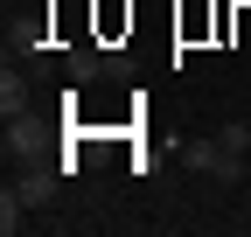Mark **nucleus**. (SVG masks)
<instances>
[{"instance_id": "nucleus-1", "label": "nucleus", "mask_w": 251, "mask_h": 237, "mask_svg": "<svg viewBox=\"0 0 251 237\" xmlns=\"http://www.w3.org/2000/svg\"><path fill=\"white\" fill-rule=\"evenodd\" d=\"M14 195L28 202V210H42V202H56V167H28L21 182H14Z\"/></svg>"}, {"instance_id": "nucleus-2", "label": "nucleus", "mask_w": 251, "mask_h": 237, "mask_svg": "<svg viewBox=\"0 0 251 237\" xmlns=\"http://www.w3.org/2000/svg\"><path fill=\"white\" fill-rule=\"evenodd\" d=\"M216 161H224V140H216V133L181 146V167H196V174H216Z\"/></svg>"}, {"instance_id": "nucleus-3", "label": "nucleus", "mask_w": 251, "mask_h": 237, "mask_svg": "<svg viewBox=\"0 0 251 237\" xmlns=\"http://www.w3.org/2000/svg\"><path fill=\"white\" fill-rule=\"evenodd\" d=\"M0 112H7V118H21V112H28V84H21L14 70L0 77Z\"/></svg>"}, {"instance_id": "nucleus-4", "label": "nucleus", "mask_w": 251, "mask_h": 237, "mask_svg": "<svg viewBox=\"0 0 251 237\" xmlns=\"http://www.w3.org/2000/svg\"><path fill=\"white\" fill-rule=\"evenodd\" d=\"M35 146H42V133L21 126V118H7V161H14V154H35Z\"/></svg>"}, {"instance_id": "nucleus-5", "label": "nucleus", "mask_w": 251, "mask_h": 237, "mask_svg": "<svg viewBox=\"0 0 251 237\" xmlns=\"http://www.w3.org/2000/svg\"><path fill=\"white\" fill-rule=\"evenodd\" d=\"M21 223H28V202H21V195H14V182H7V195H0V230L14 237Z\"/></svg>"}, {"instance_id": "nucleus-6", "label": "nucleus", "mask_w": 251, "mask_h": 237, "mask_svg": "<svg viewBox=\"0 0 251 237\" xmlns=\"http://www.w3.org/2000/svg\"><path fill=\"white\" fill-rule=\"evenodd\" d=\"M105 70V56H91V49H70V84H84V77H98Z\"/></svg>"}, {"instance_id": "nucleus-7", "label": "nucleus", "mask_w": 251, "mask_h": 237, "mask_svg": "<svg viewBox=\"0 0 251 237\" xmlns=\"http://www.w3.org/2000/svg\"><path fill=\"white\" fill-rule=\"evenodd\" d=\"M209 182H224V189H237V182H244V154H224V161H216V174H209Z\"/></svg>"}, {"instance_id": "nucleus-8", "label": "nucleus", "mask_w": 251, "mask_h": 237, "mask_svg": "<svg viewBox=\"0 0 251 237\" xmlns=\"http://www.w3.org/2000/svg\"><path fill=\"white\" fill-rule=\"evenodd\" d=\"M216 140H224V154H251V126H244V118H237V126H224Z\"/></svg>"}]
</instances>
